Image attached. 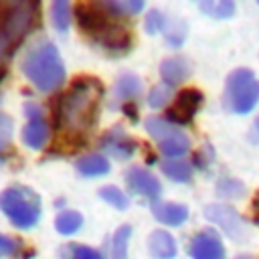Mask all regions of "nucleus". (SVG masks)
<instances>
[{
  "instance_id": "obj_1",
  "label": "nucleus",
  "mask_w": 259,
  "mask_h": 259,
  "mask_svg": "<svg viewBox=\"0 0 259 259\" xmlns=\"http://www.w3.org/2000/svg\"><path fill=\"white\" fill-rule=\"evenodd\" d=\"M103 87L95 77H77L69 89L59 95L55 105V121L71 132H87L95 119Z\"/></svg>"
},
{
  "instance_id": "obj_2",
  "label": "nucleus",
  "mask_w": 259,
  "mask_h": 259,
  "mask_svg": "<svg viewBox=\"0 0 259 259\" xmlns=\"http://www.w3.org/2000/svg\"><path fill=\"white\" fill-rule=\"evenodd\" d=\"M20 69L24 77L34 85L40 93H55L65 85L67 71L61 59L59 49L51 40L34 42L22 57Z\"/></svg>"
},
{
  "instance_id": "obj_3",
  "label": "nucleus",
  "mask_w": 259,
  "mask_h": 259,
  "mask_svg": "<svg viewBox=\"0 0 259 259\" xmlns=\"http://www.w3.org/2000/svg\"><path fill=\"white\" fill-rule=\"evenodd\" d=\"M0 210L16 229H32L40 221V196L24 184H10L0 192Z\"/></svg>"
},
{
  "instance_id": "obj_4",
  "label": "nucleus",
  "mask_w": 259,
  "mask_h": 259,
  "mask_svg": "<svg viewBox=\"0 0 259 259\" xmlns=\"http://www.w3.org/2000/svg\"><path fill=\"white\" fill-rule=\"evenodd\" d=\"M259 103V79L251 69H235L227 75L223 105L235 115L251 113Z\"/></svg>"
},
{
  "instance_id": "obj_5",
  "label": "nucleus",
  "mask_w": 259,
  "mask_h": 259,
  "mask_svg": "<svg viewBox=\"0 0 259 259\" xmlns=\"http://www.w3.org/2000/svg\"><path fill=\"white\" fill-rule=\"evenodd\" d=\"M204 217L217 225L229 239L237 241V243H243L247 241L249 237V227L245 223V219L229 204H223V202H212V204H206L204 206Z\"/></svg>"
},
{
  "instance_id": "obj_6",
  "label": "nucleus",
  "mask_w": 259,
  "mask_h": 259,
  "mask_svg": "<svg viewBox=\"0 0 259 259\" xmlns=\"http://www.w3.org/2000/svg\"><path fill=\"white\" fill-rule=\"evenodd\" d=\"M89 38L95 45H99L101 49H105L107 53H111V55H123L132 47V34H130V30L125 26L113 22L111 18L103 26H99L95 32H91Z\"/></svg>"
},
{
  "instance_id": "obj_7",
  "label": "nucleus",
  "mask_w": 259,
  "mask_h": 259,
  "mask_svg": "<svg viewBox=\"0 0 259 259\" xmlns=\"http://www.w3.org/2000/svg\"><path fill=\"white\" fill-rule=\"evenodd\" d=\"M123 180H125V186L132 194H138L146 200H152L158 202L160 200V194H162V184L160 180L144 166H130L123 174Z\"/></svg>"
},
{
  "instance_id": "obj_8",
  "label": "nucleus",
  "mask_w": 259,
  "mask_h": 259,
  "mask_svg": "<svg viewBox=\"0 0 259 259\" xmlns=\"http://www.w3.org/2000/svg\"><path fill=\"white\" fill-rule=\"evenodd\" d=\"M188 255L190 259H227V249L217 229H202L190 239Z\"/></svg>"
},
{
  "instance_id": "obj_9",
  "label": "nucleus",
  "mask_w": 259,
  "mask_h": 259,
  "mask_svg": "<svg viewBox=\"0 0 259 259\" xmlns=\"http://www.w3.org/2000/svg\"><path fill=\"white\" fill-rule=\"evenodd\" d=\"M142 95V79L136 73H121L109 93V109H123L127 105H134L136 99Z\"/></svg>"
},
{
  "instance_id": "obj_10",
  "label": "nucleus",
  "mask_w": 259,
  "mask_h": 259,
  "mask_svg": "<svg viewBox=\"0 0 259 259\" xmlns=\"http://www.w3.org/2000/svg\"><path fill=\"white\" fill-rule=\"evenodd\" d=\"M200 103H202V93H200L198 89H182V91L176 95L174 105L168 107L166 119H170L174 125L180 127V125L188 123V121L196 115Z\"/></svg>"
},
{
  "instance_id": "obj_11",
  "label": "nucleus",
  "mask_w": 259,
  "mask_h": 259,
  "mask_svg": "<svg viewBox=\"0 0 259 259\" xmlns=\"http://www.w3.org/2000/svg\"><path fill=\"white\" fill-rule=\"evenodd\" d=\"M99 146H101V150H103L107 156H111V158H115V160H127V158H132V156L136 154V148H138L136 140L130 138L121 125L109 127V130L101 136Z\"/></svg>"
},
{
  "instance_id": "obj_12",
  "label": "nucleus",
  "mask_w": 259,
  "mask_h": 259,
  "mask_svg": "<svg viewBox=\"0 0 259 259\" xmlns=\"http://www.w3.org/2000/svg\"><path fill=\"white\" fill-rule=\"evenodd\" d=\"M152 214L160 225L166 227H180L188 221V206L182 202L172 200H158L152 204Z\"/></svg>"
},
{
  "instance_id": "obj_13",
  "label": "nucleus",
  "mask_w": 259,
  "mask_h": 259,
  "mask_svg": "<svg viewBox=\"0 0 259 259\" xmlns=\"http://www.w3.org/2000/svg\"><path fill=\"white\" fill-rule=\"evenodd\" d=\"M160 77H162L164 85L174 89L176 85H180L182 81H186L190 77V63H188V59H184L180 55L164 59L160 63Z\"/></svg>"
},
{
  "instance_id": "obj_14",
  "label": "nucleus",
  "mask_w": 259,
  "mask_h": 259,
  "mask_svg": "<svg viewBox=\"0 0 259 259\" xmlns=\"http://www.w3.org/2000/svg\"><path fill=\"white\" fill-rule=\"evenodd\" d=\"M49 138H51V125L45 117L28 119L20 132L22 144L30 150H42L49 144Z\"/></svg>"
},
{
  "instance_id": "obj_15",
  "label": "nucleus",
  "mask_w": 259,
  "mask_h": 259,
  "mask_svg": "<svg viewBox=\"0 0 259 259\" xmlns=\"http://www.w3.org/2000/svg\"><path fill=\"white\" fill-rule=\"evenodd\" d=\"M148 253L154 259H174L178 253L176 239L168 231L156 229L148 235Z\"/></svg>"
},
{
  "instance_id": "obj_16",
  "label": "nucleus",
  "mask_w": 259,
  "mask_h": 259,
  "mask_svg": "<svg viewBox=\"0 0 259 259\" xmlns=\"http://www.w3.org/2000/svg\"><path fill=\"white\" fill-rule=\"evenodd\" d=\"M75 168L81 176H87V178H97V176H105L109 172V160L99 154V152H91V154H85L81 156L77 162H75Z\"/></svg>"
},
{
  "instance_id": "obj_17",
  "label": "nucleus",
  "mask_w": 259,
  "mask_h": 259,
  "mask_svg": "<svg viewBox=\"0 0 259 259\" xmlns=\"http://www.w3.org/2000/svg\"><path fill=\"white\" fill-rule=\"evenodd\" d=\"M190 146H192V142H190L188 134L180 130L174 136H170L168 140L160 142L158 144V150H160V154L166 160H180V158H184L190 152Z\"/></svg>"
},
{
  "instance_id": "obj_18",
  "label": "nucleus",
  "mask_w": 259,
  "mask_h": 259,
  "mask_svg": "<svg viewBox=\"0 0 259 259\" xmlns=\"http://www.w3.org/2000/svg\"><path fill=\"white\" fill-rule=\"evenodd\" d=\"M160 170L166 178H170L172 182H178V184H188L194 176V166L184 158H180V160H162Z\"/></svg>"
},
{
  "instance_id": "obj_19",
  "label": "nucleus",
  "mask_w": 259,
  "mask_h": 259,
  "mask_svg": "<svg viewBox=\"0 0 259 259\" xmlns=\"http://www.w3.org/2000/svg\"><path fill=\"white\" fill-rule=\"evenodd\" d=\"M99 6L111 18H127V16H136L144 10L142 0H107V2H99Z\"/></svg>"
},
{
  "instance_id": "obj_20",
  "label": "nucleus",
  "mask_w": 259,
  "mask_h": 259,
  "mask_svg": "<svg viewBox=\"0 0 259 259\" xmlns=\"http://www.w3.org/2000/svg\"><path fill=\"white\" fill-rule=\"evenodd\" d=\"M144 127H146V132H148L158 144L164 142V140H168V138L174 136L176 132H180L178 125H174L170 119L160 117V115H150V117H146Z\"/></svg>"
},
{
  "instance_id": "obj_21",
  "label": "nucleus",
  "mask_w": 259,
  "mask_h": 259,
  "mask_svg": "<svg viewBox=\"0 0 259 259\" xmlns=\"http://www.w3.org/2000/svg\"><path fill=\"white\" fill-rule=\"evenodd\" d=\"M81 227H83V217H81V212H77L73 208H63L55 217V229H57L59 235L71 237V235L79 233Z\"/></svg>"
},
{
  "instance_id": "obj_22",
  "label": "nucleus",
  "mask_w": 259,
  "mask_h": 259,
  "mask_svg": "<svg viewBox=\"0 0 259 259\" xmlns=\"http://www.w3.org/2000/svg\"><path fill=\"white\" fill-rule=\"evenodd\" d=\"M132 225H121L115 229L113 237H111V245H109V255L111 259H127V251H130V239H132Z\"/></svg>"
},
{
  "instance_id": "obj_23",
  "label": "nucleus",
  "mask_w": 259,
  "mask_h": 259,
  "mask_svg": "<svg viewBox=\"0 0 259 259\" xmlns=\"http://www.w3.org/2000/svg\"><path fill=\"white\" fill-rule=\"evenodd\" d=\"M51 12V22L59 32H67L71 26V18H73V6L67 0H55L49 8Z\"/></svg>"
},
{
  "instance_id": "obj_24",
  "label": "nucleus",
  "mask_w": 259,
  "mask_h": 259,
  "mask_svg": "<svg viewBox=\"0 0 259 259\" xmlns=\"http://www.w3.org/2000/svg\"><path fill=\"white\" fill-rule=\"evenodd\" d=\"M198 8H200L206 16H210V18H221V20L231 18V16H235V12H237L235 2H231V0H204V2L198 4Z\"/></svg>"
},
{
  "instance_id": "obj_25",
  "label": "nucleus",
  "mask_w": 259,
  "mask_h": 259,
  "mask_svg": "<svg viewBox=\"0 0 259 259\" xmlns=\"http://www.w3.org/2000/svg\"><path fill=\"white\" fill-rule=\"evenodd\" d=\"M174 99V89L164 85V83H158L154 85L148 95H146V103L152 107V109H164L170 105V101Z\"/></svg>"
},
{
  "instance_id": "obj_26",
  "label": "nucleus",
  "mask_w": 259,
  "mask_h": 259,
  "mask_svg": "<svg viewBox=\"0 0 259 259\" xmlns=\"http://www.w3.org/2000/svg\"><path fill=\"white\" fill-rule=\"evenodd\" d=\"M97 194H99V198H101L103 202H107L109 206H113V208H117V210H125V208L130 206L127 194H125L121 188H117L115 184H105V186H101Z\"/></svg>"
},
{
  "instance_id": "obj_27",
  "label": "nucleus",
  "mask_w": 259,
  "mask_h": 259,
  "mask_svg": "<svg viewBox=\"0 0 259 259\" xmlns=\"http://www.w3.org/2000/svg\"><path fill=\"white\" fill-rule=\"evenodd\" d=\"M162 32H164V38H166V42H168L170 47H180V45L184 42V38H186L188 26H186V22L180 20V18H170V20L166 22V26H164Z\"/></svg>"
},
{
  "instance_id": "obj_28",
  "label": "nucleus",
  "mask_w": 259,
  "mask_h": 259,
  "mask_svg": "<svg viewBox=\"0 0 259 259\" xmlns=\"http://www.w3.org/2000/svg\"><path fill=\"white\" fill-rule=\"evenodd\" d=\"M61 259H105L101 251L81 245V243H69L61 251Z\"/></svg>"
},
{
  "instance_id": "obj_29",
  "label": "nucleus",
  "mask_w": 259,
  "mask_h": 259,
  "mask_svg": "<svg viewBox=\"0 0 259 259\" xmlns=\"http://www.w3.org/2000/svg\"><path fill=\"white\" fill-rule=\"evenodd\" d=\"M166 22H168V18L164 16V12H160L158 8H150L144 16V30L148 34H158L164 30Z\"/></svg>"
},
{
  "instance_id": "obj_30",
  "label": "nucleus",
  "mask_w": 259,
  "mask_h": 259,
  "mask_svg": "<svg viewBox=\"0 0 259 259\" xmlns=\"http://www.w3.org/2000/svg\"><path fill=\"white\" fill-rule=\"evenodd\" d=\"M217 194L225 198H241L245 194V186L235 178H223L217 184Z\"/></svg>"
},
{
  "instance_id": "obj_31",
  "label": "nucleus",
  "mask_w": 259,
  "mask_h": 259,
  "mask_svg": "<svg viewBox=\"0 0 259 259\" xmlns=\"http://www.w3.org/2000/svg\"><path fill=\"white\" fill-rule=\"evenodd\" d=\"M20 249H22V241L0 233V259L18 257V255H20Z\"/></svg>"
},
{
  "instance_id": "obj_32",
  "label": "nucleus",
  "mask_w": 259,
  "mask_h": 259,
  "mask_svg": "<svg viewBox=\"0 0 259 259\" xmlns=\"http://www.w3.org/2000/svg\"><path fill=\"white\" fill-rule=\"evenodd\" d=\"M12 134H14V121H12V117L0 111V154L4 150H8V146L12 142Z\"/></svg>"
},
{
  "instance_id": "obj_33",
  "label": "nucleus",
  "mask_w": 259,
  "mask_h": 259,
  "mask_svg": "<svg viewBox=\"0 0 259 259\" xmlns=\"http://www.w3.org/2000/svg\"><path fill=\"white\" fill-rule=\"evenodd\" d=\"M24 115L28 119H38V117H45V109L36 101H28L24 103Z\"/></svg>"
},
{
  "instance_id": "obj_34",
  "label": "nucleus",
  "mask_w": 259,
  "mask_h": 259,
  "mask_svg": "<svg viewBox=\"0 0 259 259\" xmlns=\"http://www.w3.org/2000/svg\"><path fill=\"white\" fill-rule=\"evenodd\" d=\"M251 136H253V140H259V117H255V121H253Z\"/></svg>"
},
{
  "instance_id": "obj_35",
  "label": "nucleus",
  "mask_w": 259,
  "mask_h": 259,
  "mask_svg": "<svg viewBox=\"0 0 259 259\" xmlns=\"http://www.w3.org/2000/svg\"><path fill=\"white\" fill-rule=\"evenodd\" d=\"M4 75H6V67H4V65H0V81L4 79Z\"/></svg>"
},
{
  "instance_id": "obj_36",
  "label": "nucleus",
  "mask_w": 259,
  "mask_h": 259,
  "mask_svg": "<svg viewBox=\"0 0 259 259\" xmlns=\"http://www.w3.org/2000/svg\"><path fill=\"white\" fill-rule=\"evenodd\" d=\"M237 259H253V257H249V255H239Z\"/></svg>"
}]
</instances>
